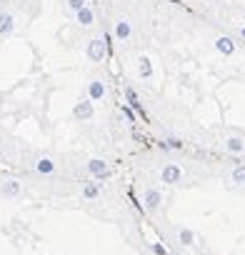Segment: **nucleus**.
I'll use <instances>...</instances> for the list:
<instances>
[{
    "label": "nucleus",
    "mask_w": 245,
    "mask_h": 255,
    "mask_svg": "<svg viewBox=\"0 0 245 255\" xmlns=\"http://www.w3.org/2000/svg\"><path fill=\"white\" fill-rule=\"evenodd\" d=\"M108 40L103 38V35H98V38H90L88 40V45H85V55H88V60L90 63H105V58H108Z\"/></svg>",
    "instance_id": "f257e3e1"
},
{
    "label": "nucleus",
    "mask_w": 245,
    "mask_h": 255,
    "mask_svg": "<svg viewBox=\"0 0 245 255\" xmlns=\"http://www.w3.org/2000/svg\"><path fill=\"white\" fill-rule=\"evenodd\" d=\"M85 170H88L90 178H95V180H108V178H110V165H108L105 158H90V160L85 163Z\"/></svg>",
    "instance_id": "f03ea898"
},
{
    "label": "nucleus",
    "mask_w": 245,
    "mask_h": 255,
    "mask_svg": "<svg viewBox=\"0 0 245 255\" xmlns=\"http://www.w3.org/2000/svg\"><path fill=\"white\" fill-rule=\"evenodd\" d=\"M160 205H163V190L155 188V185L145 188V190H143V208H145L148 213H158Z\"/></svg>",
    "instance_id": "7ed1b4c3"
},
{
    "label": "nucleus",
    "mask_w": 245,
    "mask_h": 255,
    "mask_svg": "<svg viewBox=\"0 0 245 255\" xmlns=\"http://www.w3.org/2000/svg\"><path fill=\"white\" fill-rule=\"evenodd\" d=\"M113 38L118 40V43H128L130 38H133V23L128 20V18H118L115 23H113Z\"/></svg>",
    "instance_id": "20e7f679"
},
{
    "label": "nucleus",
    "mask_w": 245,
    "mask_h": 255,
    "mask_svg": "<svg viewBox=\"0 0 245 255\" xmlns=\"http://www.w3.org/2000/svg\"><path fill=\"white\" fill-rule=\"evenodd\" d=\"M93 115H95V103H93V100L83 98V100H78V103L73 105V118H75L78 123H88Z\"/></svg>",
    "instance_id": "39448f33"
},
{
    "label": "nucleus",
    "mask_w": 245,
    "mask_h": 255,
    "mask_svg": "<svg viewBox=\"0 0 245 255\" xmlns=\"http://www.w3.org/2000/svg\"><path fill=\"white\" fill-rule=\"evenodd\" d=\"M158 175H160V183H165V185H178V183H183V168L175 165V163L163 165Z\"/></svg>",
    "instance_id": "423d86ee"
},
{
    "label": "nucleus",
    "mask_w": 245,
    "mask_h": 255,
    "mask_svg": "<svg viewBox=\"0 0 245 255\" xmlns=\"http://www.w3.org/2000/svg\"><path fill=\"white\" fill-rule=\"evenodd\" d=\"M105 95H108V85H105V80H103V78H90V80H88V100H93V103H103Z\"/></svg>",
    "instance_id": "0eeeda50"
},
{
    "label": "nucleus",
    "mask_w": 245,
    "mask_h": 255,
    "mask_svg": "<svg viewBox=\"0 0 245 255\" xmlns=\"http://www.w3.org/2000/svg\"><path fill=\"white\" fill-rule=\"evenodd\" d=\"M213 48L223 55V58H230V55H235V40L230 38V35H218L215 40H213Z\"/></svg>",
    "instance_id": "6e6552de"
},
{
    "label": "nucleus",
    "mask_w": 245,
    "mask_h": 255,
    "mask_svg": "<svg viewBox=\"0 0 245 255\" xmlns=\"http://www.w3.org/2000/svg\"><path fill=\"white\" fill-rule=\"evenodd\" d=\"M220 145H223L225 153H233V155H243L245 153V140L238 138V135H225L220 140Z\"/></svg>",
    "instance_id": "1a4fd4ad"
},
{
    "label": "nucleus",
    "mask_w": 245,
    "mask_h": 255,
    "mask_svg": "<svg viewBox=\"0 0 245 255\" xmlns=\"http://www.w3.org/2000/svg\"><path fill=\"white\" fill-rule=\"evenodd\" d=\"M122 95H125V105H130L138 115H143L145 118V108H143V103H140V98H138V93L130 88V85H125L122 88Z\"/></svg>",
    "instance_id": "9d476101"
},
{
    "label": "nucleus",
    "mask_w": 245,
    "mask_h": 255,
    "mask_svg": "<svg viewBox=\"0 0 245 255\" xmlns=\"http://www.w3.org/2000/svg\"><path fill=\"white\" fill-rule=\"evenodd\" d=\"M15 30V15L8 10H0V38H8Z\"/></svg>",
    "instance_id": "9b49d317"
},
{
    "label": "nucleus",
    "mask_w": 245,
    "mask_h": 255,
    "mask_svg": "<svg viewBox=\"0 0 245 255\" xmlns=\"http://www.w3.org/2000/svg\"><path fill=\"white\" fill-rule=\"evenodd\" d=\"M20 190H23V185H20L18 180H13V178H8V180L0 183V195H3V198H18Z\"/></svg>",
    "instance_id": "f8f14e48"
},
{
    "label": "nucleus",
    "mask_w": 245,
    "mask_h": 255,
    "mask_svg": "<svg viewBox=\"0 0 245 255\" xmlns=\"http://www.w3.org/2000/svg\"><path fill=\"white\" fill-rule=\"evenodd\" d=\"M153 60L148 58V55H140L138 58V78L140 80H153Z\"/></svg>",
    "instance_id": "ddd939ff"
},
{
    "label": "nucleus",
    "mask_w": 245,
    "mask_h": 255,
    "mask_svg": "<svg viewBox=\"0 0 245 255\" xmlns=\"http://www.w3.org/2000/svg\"><path fill=\"white\" fill-rule=\"evenodd\" d=\"M175 240H178V245H183V248H193L195 245V233L190 230V228H175Z\"/></svg>",
    "instance_id": "4468645a"
},
{
    "label": "nucleus",
    "mask_w": 245,
    "mask_h": 255,
    "mask_svg": "<svg viewBox=\"0 0 245 255\" xmlns=\"http://www.w3.org/2000/svg\"><path fill=\"white\" fill-rule=\"evenodd\" d=\"M33 168H35V173H38V175H53V173H55V168H58V163H55L53 158H38Z\"/></svg>",
    "instance_id": "2eb2a0df"
},
{
    "label": "nucleus",
    "mask_w": 245,
    "mask_h": 255,
    "mask_svg": "<svg viewBox=\"0 0 245 255\" xmlns=\"http://www.w3.org/2000/svg\"><path fill=\"white\" fill-rule=\"evenodd\" d=\"M75 23H78L80 28H90V25L95 23V13H93V8L85 5L83 10H78V13H75Z\"/></svg>",
    "instance_id": "dca6fc26"
},
{
    "label": "nucleus",
    "mask_w": 245,
    "mask_h": 255,
    "mask_svg": "<svg viewBox=\"0 0 245 255\" xmlns=\"http://www.w3.org/2000/svg\"><path fill=\"white\" fill-rule=\"evenodd\" d=\"M80 195H83V200H98L100 198V183H83Z\"/></svg>",
    "instance_id": "f3484780"
},
{
    "label": "nucleus",
    "mask_w": 245,
    "mask_h": 255,
    "mask_svg": "<svg viewBox=\"0 0 245 255\" xmlns=\"http://www.w3.org/2000/svg\"><path fill=\"white\" fill-rule=\"evenodd\" d=\"M230 180H233L235 185H245V165H235V168L230 170Z\"/></svg>",
    "instance_id": "a211bd4d"
},
{
    "label": "nucleus",
    "mask_w": 245,
    "mask_h": 255,
    "mask_svg": "<svg viewBox=\"0 0 245 255\" xmlns=\"http://www.w3.org/2000/svg\"><path fill=\"white\" fill-rule=\"evenodd\" d=\"M120 115H125L128 125H135V123H138V115H135V110H133L130 105H125V103L120 105Z\"/></svg>",
    "instance_id": "6ab92c4d"
},
{
    "label": "nucleus",
    "mask_w": 245,
    "mask_h": 255,
    "mask_svg": "<svg viewBox=\"0 0 245 255\" xmlns=\"http://www.w3.org/2000/svg\"><path fill=\"white\" fill-rule=\"evenodd\" d=\"M85 5H88V0H65V8H68L73 15H75L78 10H83Z\"/></svg>",
    "instance_id": "aec40b11"
},
{
    "label": "nucleus",
    "mask_w": 245,
    "mask_h": 255,
    "mask_svg": "<svg viewBox=\"0 0 245 255\" xmlns=\"http://www.w3.org/2000/svg\"><path fill=\"white\" fill-rule=\"evenodd\" d=\"M158 145H160L163 150H180V148H183V143H180V140H175V138H168V140H160Z\"/></svg>",
    "instance_id": "412c9836"
},
{
    "label": "nucleus",
    "mask_w": 245,
    "mask_h": 255,
    "mask_svg": "<svg viewBox=\"0 0 245 255\" xmlns=\"http://www.w3.org/2000/svg\"><path fill=\"white\" fill-rule=\"evenodd\" d=\"M148 250H150L153 255H168L165 245H160V243H148Z\"/></svg>",
    "instance_id": "4be33fe9"
},
{
    "label": "nucleus",
    "mask_w": 245,
    "mask_h": 255,
    "mask_svg": "<svg viewBox=\"0 0 245 255\" xmlns=\"http://www.w3.org/2000/svg\"><path fill=\"white\" fill-rule=\"evenodd\" d=\"M238 35H240V40H243V43H245V23H243V25H240V28H238Z\"/></svg>",
    "instance_id": "5701e85b"
},
{
    "label": "nucleus",
    "mask_w": 245,
    "mask_h": 255,
    "mask_svg": "<svg viewBox=\"0 0 245 255\" xmlns=\"http://www.w3.org/2000/svg\"><path fill=\"white\" fill-rule=\"evenodd\" d=\"M168 255H173V253H168Z\"/></svg>",
    "instance_id": "b1692460"
}]
</instances>
